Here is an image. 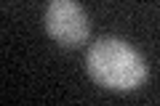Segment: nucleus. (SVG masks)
Segmentation results:
<instances>
[{
	"mask_svg": "<svg viewBox=\"0 0 160 106\" xmlns=\"http://www.w3.org/2000/svg\"><path fill=\"white\" fill-rule=\"evenodd\" d=\"M88 77L107 90H136L147 80V61L131 43L120 37H99L86 53Z\"/></svg>",
	"mask_w": 160,
	"mask_h": 106,
	"instance_id": "1",
	"label": "nucleus"
},
{
	"mask_svg": "<svg viewBox=\"0 0 160 106\" xmlns=\"http://www.w3.org/2000/svg\"><path fill=\"white\" fill-rule=\"evenodd\" d=\"M46 32L62 48H80L91 35V24L78 0H51L46 6Z\"/></svg>",
	"mask_w": 160,
	"mask_h": 106,
	"instance_id": "2",
	"label": "nucleus"
}]
</instances>
